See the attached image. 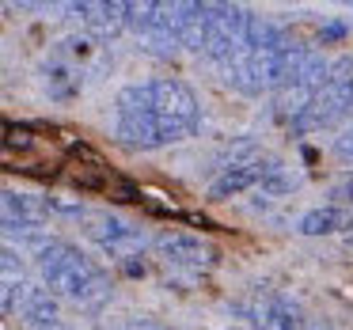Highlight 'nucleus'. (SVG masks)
<instances>
[{"instance_id":"nucleus-11","label":"nucleus","mask_w":353,"mask_h":330,"mask_svg":"<svg viewBox=\"0 0 353 330\" xmlns=\"http://www.w3.org/2000/svg\"><path fill=\"white\" fill-rule=\"evenodd\" d=\"M27 292H31V277H27L16 247H4V258H0V304H4V315H16Z\"/></svg>"},{"instance_id":"nucleus-5","label":"nucleus","mask_w":353,"mask_h":330,"mask_svg":"<svg viewBox=\"0 0 353 330\" xmlns=\"http://www.w3.org/2000/svg\"><path fill=\"white\" fill-rule=\"evenodd\" d=\"M350 114H353V57H342V61L330 65V76L319 87V95H315L300 133L304 130H330V125L345 122Z\"/></svg>"},{"instance_id":"nucleus-2","label":"nucleus","mask_w":353,"mask_h":330,"mask_svg":"<svg viewBox=\"0 0 353 330\" xmlns=\"http://www.w3.org/2000/svg\"><path fill=\"white\" fill-rule=\"evenodd\" d=\"M34 266H39V277L57 300L72 304L77 311H103L114 296L110 289V277L99 262H92L80 247L65 243V239H50L42 251H34Z\"/></svg>"},{"instance_id":"nucleus-6","label":"nucleus","mask_w":353,"mask_h":330,"mask_svg":"<svg viewBox=\"0 0 353 330\" xmlns=\"http://www.w3.org/2000/svg\"><path fill=\"white\" fill-rule=\"evenodd\" d=\"M236 311L251 330H292L300 319V307L277 289H266V285H254L247 296H239Z\"/></svg>"},{"instance_id":"nucleus-3","label":"nucleus","mask_w":353,"mask_h":330,"mask_svg":"<svg viewBox=\"0 0 353 330\" xmlns=\"http://www.w3.org/2000/svg\"><path fill=\"white\" fill-rule=\"evenodd\" d=\"M274 167H277V160L262 152L254 141H239L228 152V160L216 167L213 183H209V201H228L243 190H254V186L262 190V183L274 175Z\"/></svg>"},{"instance_id":"nucleus-1","label":"nucleus","mask_w":353,"mask_h":330,"mask_svg":"<svg viewBox=\"0 0 353 330\" xmlns=\"http://www.w3.org/2000/svg\"><path fill=\"white\" fill-rule=\"evenodd\" d=\"M201 125V103L183 80H145L130 84L114 95V137L130 148L152 152V148L183 145Z\"/></svg>"},{"instance_id":"nucleus-15","label":"nucleus","mask_w":353,"mask_h":330,"mask_svg":"<svg viewBox=\"0 0 353 330\" xmlns=\"http://www.w3.org/2000/svg\"><path fill=\"white\" fill-rule=\"evenodd\" d=\"M221 330H251V327H221Z\"/></svg>"},{"instance_id":"nucleus-10","label":"nucleus","mask_w":353,"mask_h":330,"mask_svg":"<svg viewBox=\"0 0 353 330\" xmlns=\"http://www.w3.org/2000/svg\"><path fill=\"white\" fill-rule=\"evenodd\" d=\"M19 319H23L27 330H72L65 322L61 307H57V296L46 285H31V292L19 304Z\"/></svg>"},{"instance_id":"nucleus-13","label":"nucleus","mask_w":353,"mask_h":330,"mask_svg":"<svg viewBox=\"0 0 353 330\" xmlns=\"http://www.w3.org/2000/svg\"><path fill=\"white\" fill-rule=\"evenodd\" d=\"M46 198H31V194L4 190V224H42L46 228Z\"/></svg>"},{"instance_id":"nucleus-16","label":"nucleus","mask_w":353,"mask_h":330,"mask_svg":"<svg viewBox=\"0 0 353 330\" xmlns=\"http://www.w3.org/2000/svg\"><path fill=\"white\" fill-rule=\"evenodd\" d=\"M350 243H353V231H350Z\"/></svg>"},{"instance_id":"nucleus-7","label":"nucleus","mask_w":353,"mask_h":330,"mask_svg":"<svg viewBox=\"0 0 353 330\" xmlns=\"http://www.w3.org/2000/svg\"><path fill=\"white\" fill-rule=\"evenodd\" d=\"M88 236L103 247V254H110V258H114L118 266H125V269H137V258L148 247L145 236L114 213H92L88 216Z\"/></svg>"},{"instance_id":"nucleus-4","label":"nucleus","mask_w":353,"mask_h":330,"mask_svg":"<svg viewBox=\"0 0 353 330\" xmlns=\"http://www.w3.org/2000/svg\"><path fill=\"white\" fill-rule=\"evenodd\" d=\"M247 19H251L247 8H236V4H209L201 57H209L221 72L232 69L247 50Z\"/></svg>"},{"instance_id":"nucleus-9","label":"nucleus","mask_w":353,"mask_h":330,"mask_svg":"<svg viewBox=\"0 0 353 330\" xmlns=\"http://www.w3.org/2000/svg\"><path fill=\"white\" fill-rule=\"evenodd\" d=\"M156 251L171 269H183V274H205V269L216 266L213 247L198 236H186V231H163L156 239Z\"/></svg>"},{"instance_id":"nucleus-14","label":"nucleus","mask_w":353,"mask_h":330,"mask_svg":"<svg viewBox=\"0 0 353 330\" xmlns=\"http://www.w3.org/2000/svg\"><path fill=\"white\" fill-rule=\"evenodd\" d=\"M292 330H330V327H327L323 319H315V315H300L296 327H292Z\"/></svg>"},{"instance_id":"nucleus-12","label":"nucleus","mask_w":353,"mask_h":330,"mask_svg":"<svg viewBox=\"0 0 353 330\" xmlns=\"http://www.w3.org/2000/svg\"><path fill=\"white\" fill-rule=\"evenodd\" d=\"M353 231V213L345 205H315L296 220L300 236H334V231Z\"/></svg>"},{"instance_id":"nucleus-8","label":"nucleus","mask_w":353,"mask_h":330,"mask_svg":"<svg viewBox=\"0 0 353 330\" xmlns=\"http://www.w3.org/2000/svg\"><path fill=\"white\" fill-rule=\"evenodd\" d=\"M65 16L84 27V34L95 42H107L114 34L130 31V4H118V0H80V4H65Z\"/></svg>"}]
</instances>
